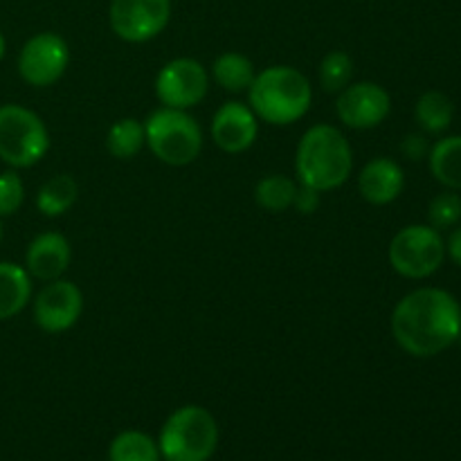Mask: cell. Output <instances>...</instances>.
Masks as SVG:
<instances>
[{
    "label": "cell",
    "instance_id": "cell-6",
    "mask_svg": "<svg viewBox=\"0 0 461 461\" xmlns=\"http://www.w3.org/2000/svg\"><path fill=\"white\" fill-rule=\"evenodd\" d=\"M50 151V131L32 108L0 106V160L12 169H30Z\"/></svg>",
    "mask_w": 461,
    "mask_h": 461
},
{
    "label": "cell",
    "instance_id": "cell-21",
    "mask_svg": "<svg viewBox=\"0 0 461 461\" xmlns=\"http://www.w3.org/2000/svg\"><path fill=\"white\" fill-rule=\"evenodd\" d=\"M144 144H147L144 124L135 117H122L108 129L106 149L117 160H131L142 151Z\"/></svg>",
    "mask_w": 461,
    "mask_h": 461
},
{
    "label": "cell",
    "instance_id": "cell-11",
    "mask_svg": "<svg viewBox=\"0 0 461 461\" xmlns=\"http://www.w3.org/2000/svg\"><path fill=\"white\" fill-rule=\"evenodd\" d=\"M84 313V293L70 279L48 282L34 297V322L45 333H63Z\"/></svg>",
    "mask_w": 461,
    "mask_h": 461
},
{
    "label": "cell",
    "instance_id": "cell-31",
    "mask_svg": "<svg viewBox=\"0 0 461 461\" xmlns=\"http://www.w3.org/2000/svg\"><path fill=\"white\" fill-rule=\"evenodd\" d=\"M0 241H3V225H0Z\"/></svg>",
    "mask_w": 461,
    "mask_h": 461
},
{
    "label": "cell",
    "instance_id": "cell-15",
    "mask_svg": "<svg viewBox=\"0 0 461 461\" xmlns=\"http://www.w3.org/2000/svg\"><path fill=\"white\" fill-rule=\"evenodd\" d=\"M403 189L405 174L392 158H374L358 174V192L369 205H390Z\"/></svg>",
    "mask_w": 461,
    "mask_h": 461
},
{
    "label": "cell",
    "instance_id": "cell-13",
    "mask_svg": "<svg viewBox=\"0 0 461 461\" xmlns=\"http://www.w3.org/2000/svg\"><path fill=\"white\" fill-rule=\"evenodd\" d=\"M259 135L255 111L243 102H225L212 120V140L225 153L248 151Z\"/></svg>",
    "mask_w": 461,
    "mask_h": 461
},
{
    "label": "cell",
    "instance_id": "cell-17",
    "mask_svg": "<svg viewBox=\"0 0 461 461\" xmlns=\"http://www.w3.org/2000/svg\"><path fill=\"white\" fill-rule=\"evenodd\" d=\"M430 174L439 185L461 192V135L437 140L428 153Z\"/></svg>",
    "mask_w": 461,
    "mask_h": 461
},
{
    "label": "cell",
    "instance_id": "cell-3",
    "mask_svg": "<svg viewBox=\"0 0 461 461\" xmlns=\"http://www.w3.org/2000/svg\"><path fill=\"white\" fill-rule=\"evenodd\" d=\"M248 99L257 120L273 126H288L309 113L313 88L297 68L270 66L255 77L248 88Z\"/></svg>",
    "mask_w": 461,
    "mask_h": 461
},
{
    "label": "cell",
    "instance_id": "cell-26",
    "mask_svg": "<svg viewBox=\"0 0 461 461\" xmlns=\"http://www.w3.org/2000/svg\"><path fill=\"white\" fill-rule=\"evenodd\" d=\"M25 201V185L16 169H9L0 174V219L3 216H14L21 210Z\"/></svg>",
    "mask_w": 461,
    "mask_h": 461
},
{
    "label": "cell",
    "instance_id": "cell-7",
    "mask_svg": "<svg viewBox=\"0 0 461 461\" xmlns=\"http://www.w3.org/2000/svg\"><path fill=\"white\" fill-rule=\"evenodd\" d=\"M387 257L401 277L426 279L444 266L446 241L432 225H408L394 234Z\"/></svg>",
    "mask_w": 461,
    "mask_h": 461
},
{
    "label": "cell",
    "instance_id": "cell-14",
    "mask_svg": "<svg viewBox=\"0 0 461 461\" xmlns=\"http://www.w3.org/2000/svg\"><path fill=\"white\" fill-rule=\"evenodd\" d=\"M72 259L70 241L59 232H43L32 239L25 252V270L41 282L61 279Z\"/></svg>",
    "mask_w": 461,
    "mask_h": 461
},
{
    "label": "cell",
    "instance_id": "cell-27",
    "mask_svg": "<svg viewBox=\"0 0 461 461\" xmlns=\"http://www.w3.org/2000/svg\"><path fill=\"white\" fill-rule=\"evenodd\" d=\"M401 153H403L408 160L419 162L423 160V158H428L430 144H428V138L423 133H410L401 140Z\"/></svg>",
    "mask_w": 461,
    "mask_h": 461
},
{
    "label": "cell",
    "instance_id": "cell-8",
    "mask_svg": "<svg viewBox=\"0 0 461 461\" xmlns=\"http://www.w3.org/2000/svg\"><path fill=\"white\" fill-rule=\"evenodd\" d=\"M70 63V50L63 36L54 32H41L25 41L18 54V75L34 88L52 86L66 75Z\"/></svg>",
    "mask_w": 461,
    "mask_h": 461
},
{
    "label": "cell",
    "instance_id": "cell-9",
    "mask_svg": "<svg viewBox=\"0 0 461 461\" xmlns=\"http://www.w3.org/2000/svg\"><path fill=\"white\" fill-rule=\"evenodd\" d=\"M210 72L196 59H171L156 77V95L162 106L189 111L205 99Z\"/></svg>",
    "mask_w": 461,
    "mask_h": 461
},
{
    "label": "cell",
    "instance_id": "cell-20",
    "mask_svg": "<svg viewBox=\"0 0 461 461\" xmlns=\"http://www.w3.org/2000/svg\"><path fill=\"white\" fill-rule=\"evenodd\" d=\"M79 196V185L72 176L59 174L50 178L43 187L36 194V210L43 216L57 219V216L66 214Z\"/></svg>",
    "mask_w": 461,
    "mask_h": 461
},
{
    "label": "cell",
    "instance_id": "cell-5",
    "mask_svg": "<svg viewBox=\"0 0 461 461\" xmlns=\"http://www.w3.org/2000/svg\"><path fill=\"white\" fill-rule=\"evenodd\" d=\"M144 138L153 156L169 167H187L201 156L203 131L187 111L158 108L144 122Z\"/></svg>",
    "mask_w": 461,
    "mask_h": 461
},
{
    "label": "cell",
    "instance_id": "cell-12",
    "mask_svg": "<svg viewBox=\"0 0 461 461\" xmlns=\"http://www.w3.org/2000/svg\"><path fill=\"white\" fill-rule=\"evenodd\" d=\"M392 111V97L383 86L374 81L349 84L338 93L336 113L340 122L349 129L367 131L376 129L387 120Z\"/></svg>",
    "mask_w": 461,
    "mask_h": 461
},
{
    "label": "cell",
    "instance_id": "cell-24",
    "mask_svg": "<svg viewBox=\"0 0 461 461\" xmlns=\"http://www.w3.org/2000/svg\"><path fill=\"white\" fill-rule=\"evenodd\" d=\"M318 77H320V84L327 93H340L345 90L347 86L351 84L354 79V61L347 52L342 50H333L329 52L327 57L320 61L318 68Z\"/></svg>",
    "mask_w": 461,
    "mask_h": 461
},
{
    "label": "cell",
    "instance_id": "cell-25",
    "mask_svg": "<svg viewBox=\"0 0 461 461\" xmlns=\"http://www.w3.org/2000/svg\"><path fill=\"white\" fill-rule=\"evenodd\" d=\"M461 221V196L453 189L437 194L428 205V225L435 230L457 228Z\"/></svg>",
    "mask_w": 461,
    "mask_h": 461
},
{
    "label": "cell",
    "instance_id": "cell-28",
    "mask_svg": "<svg viewBox=\"0 0 461 461\" xmlns=\"http://www.w3.org/2000/svg\"><path fill=\"white\" fill-rule=\"evenodd\" d=\"M293 207L300 214H313L315 210L320 207V192L313 187H306V185L297 183V192H295V201H293Z\"/></svg>",
    "mask_w": 461,
    "mask_h": 461
},
{
    "label": "cell",
    "instance_id": "cell-1",
    "mask_svg": "<svg viewBox=\"0 0 461 461\" xmlns=\"http://www.w3.org/2000/svg\"><path fill=\"white\" fill-rule=\"evenodd\" d=\"M392 336L414 358L444 354L461 338L457 297L435 286L408 293L392 311Z\"/></svg>",
    "mask_w": 461,
    "mask_h": 461
},
{
    "label": "cell",
    "instance_id": "cell-29",
    "mask_svg": "<svg viewBox=\"0 0 461 461\" xmlns=\"http://www.w3.org/2000/svg\"><path fill=\"white\" fill-rule=\"evenodd\" d=\"M446 257H450L461 268V225L450 232L448 241H446Z\"/></svg>",
    "mask_w": 461,
    "mask_h": 461
},
{
    "label": "cell",
    "instance_id": "cell-22",
    "mask_svg": "<svg viewBox=\"0 0 461 461\" xmlns=\"http://www.w3.org/2000/svg\"><path fill=\"white\" fill-rule=\"evenodd\" d=\"M111 461H160V448L153 437L142 430H124L111 441Z\"/></svg>",
    "mask_w": 461,
    "mask_h": 461
},
{
    "label": "cell",
    "instance_id": "cell-4",
    "mask_svg": "<svg viewBox=\"0 0 461 461\" xmlns=\"http://www.w3.org/2000/svg\"><path fill=\"white\" fill-rule=\"evenodd\" d=\"M219 446V423L203 405H183L167 417L158 437L165 461H210Z\"/></svg>",
    "mask_w": 461,
    "mask_h": 461
},
{
    "label": "cell",
    "instance_id": "cell-19",
    "mask_svg": "<svg viewBox=\"0 0 461 461\" xmlns=\"http://www.w3.org/2000/svg\"><path fill=\"white\" fill-rule=\"evenodd\" d=\"M414 117H417V124L421 126L423 133L441 135L453 124L455 104L441 90H428L419 97L417 106H414Z\"/></svg>",
    "mask_w": 461,
    "mask_h": 461
},
{
    "label": "cell",
    "instance_id": "cell-18",
    "mask_svg": "<svg viewBox=\"0 0 461 461\" xmlns=\"http://www.w3.org/2000/svg\"><path fill=\"white\" fill-rule=\"evenodd\" d=\"M212 77L228 93H248L257 72L250 59L241 52H223L212 66Z\"/></svg>",
    "mask_w": 461,
    "mask_h": 461
},
{
    "label": "cell",
    "instance_id": "cell-30",
    "mask_svg": "<svg viewBox=\"0 0 461 461\" xmlns=\"http://www.w3.org/2000/svg\"><path fill=\"white\" fill-rule=\"evenodd\" d=\"M5 52H7V41H5V36H3V32H0V61H3V57H5Z\"/></svg>",
    "mask_w": 461,
    "mask_h": 461
},
{
    "label": "cell",
    "instance_id": "cell-10",
    "mask_svg": "<svg viewBox=\"0 0 461 461\" xmlns=\"http://www.w3.org/2000/svg\"><path fill=\"white\" fill-rule=\"evenodd\" d=\"M171 0H113L108 9L111 30L126 43H147L165 32Z\"/></svg>",
    "mask_w": 461,
    "mask_h": 461
},
{
    "label": "cell",
    "instance_id": "cell-16",
    "mask_svg": "<svg viewBox=\"0 0 461 461\" xmlns=\"http://www.w3.org/2000/svg\"><path fill=\"white\" fill-rule=\"evenodd\" d=\"M32 300V277L25 266L0 261V322L21 313Z\"/></svg>",
    "mask_w": 461,
    "mask_h": 461
},
{
    "label": "cell",
    "instance_id": "cell-2",
    "mask_svg": "<svg viewBox=\"0 0 461 461\" xmlns=\"http://www.w3.org/2000/svg\"><path fill=\"white\" fill-rule=\"evenodd\" d=\"M354 151L340 129L315 124L302 135L295 151L297 183L322 192H333L349 180Z\"/></svg>",
    "mask_w": 461,
    "mask_h": 461
},
{
    "label": "cell",
    "instance_id": "cell-23",
    "mask_svg": "<svg viewBox=\"0 0 461 461\" xmlns=\"http://www.w3.org/2000/svg\"><path fill=\"white\" fill-rule=\"evenodd\" d=\"M295 192H297L295 180L282 174H270V176H264V178L257 183L255 201L261 210L277 214V212H284L288 210V207H293Z\"/></svg>",
    "mask_w": 461,
    "mask_h": 461
}]
</instances>
